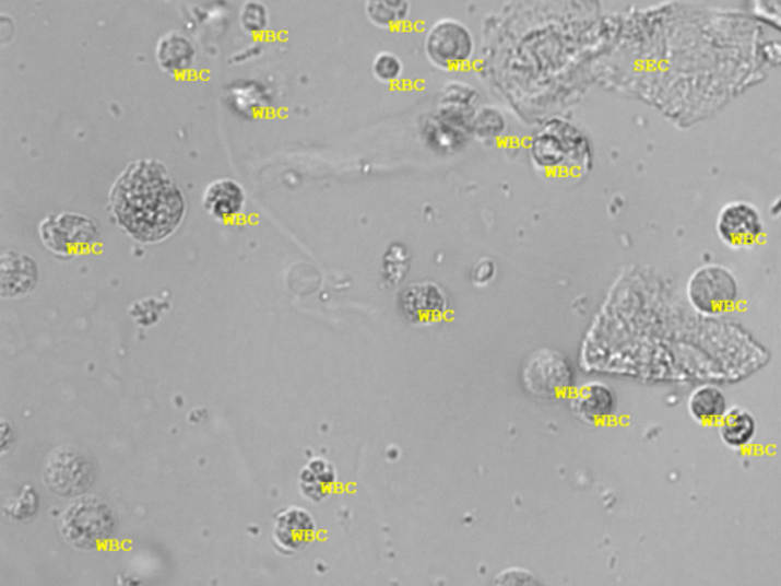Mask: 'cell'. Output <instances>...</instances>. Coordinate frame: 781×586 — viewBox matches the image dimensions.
Masks as SVG:
<instances>
[{
	"instance_id": "cell-1",
	"label": "cell",
	"mask_w": 781,
	"mask_h": 586,
	"mask_svg": "<svg viewBox=\"0 0 781 586\" xmlns=\"http://www.w3.org/2000/svg\"><path fill=\"white\" fill-rule=\"evenodd\" d=\"M110 206L119 225L137 241H164L177 230L185 214L182 192L161 162H134L110 192Z\"/></svg>"
},
{
	"instance_id": "cell-2",
	"label": "cell",
	"mask_w": 781,
	"mask_h": 586,
	"mask_svg": "<svg viewBox=\"0 0 781 586\" xmlns=\"http://www.w3.org/2000/svg\"><path fill=\"white\" fill-rule=\"evenodd\" d=\"M115 516L109 504L96 496H80L64 511L60 531L72 547L95 550L114 535Z\"/></svg>"
},
{
	"instance_id": "cell-3",
	"label": "cell",
	"mask_w": 781,
	"mask_h": 586,
	"mask_svg": "<svg viewBox=\"0 0 781 586\" xmlns=\"http://www.w3.org/2000/svg\"><path fill=\"white\" fill-rule=\"evenodd\" d=\"M687 298L699 314H729L738 301L736 276L721 265H707L691 273L687 283Z\"/></svg>"
},
{
	"instance_id": "cell-4",
	"label": "cell",
	"mask_w": 781,
	"mask_h": 586,
	"mask_svg": "<svg viewBox=\"0 0 781 586\" xmlns=\"http://www.w3.org/2000/svg\"><path fill=\"white\" fill-rule=\"evenodd\" d=\"M95 480L94 461L79 446L54 449L45 465L44 481L49 491L60 496H82Z\"/></svg>"
},
{
	"instance_id": "cell-5",
	"label": "cell",
	"mask_w": 781,
	"mask_h": 586,
	"mask_svg": "<svg viewBox=\"0 0 781 586\" xmlns=\"http://www.w3.org/2000/svg\"><path fill=\"white\" fill-rule=\"evenodd\" d=\"M472 30L457 19H441L426 34L425 51L430 63L441 69L463 68L475 56Z\"/></svg>"
},
{
	"instance_id": "cell-6",
	"label": "cell",
	"mask_w": 781,
	"mask_h": 586,
	"mask_svg": "<svg viewBox=\"0 0 781 586\" xmlns=\"http://www.w3.org/2000/svg\"><path fill=\"white\" fill-rule=\"evenodd\" d=\"M523 382L531 395L541 399H556L571 388V365L560 353L541 350L526 362Z\"/></svg>"
},
{
	"instance_id": "cell-7",
	"label": "cell",
	"mask_w": 781,
	"mask_h": 586,
	"mask_svg": "<svg viewBox=\"0 0 781 586\" xmlns=\"http://www.w3.org/2000/svg\"><path fill=\"white\" fill-rule=\"evenodd\" d=\"M715 231L731 249L754 248L764 235V219L753 203L734 200L719 211Z\"/></svg>"
},
{
	"instance_id": "cell-8",
	"label": "cell",
	"mask_w": 781,
	"mask_h": 586,
	"mask_svg": "<svg viewBox=\"0 0 781 586\" xmlns=\"http://www.w3.org/2000/svg\"><path fill=\"white\" fill-rule=\"evenodd\" d=\"M40 237L46 248L56 256L68 257L76 249L87 248L95 243L98 227L83 215L61 214L42 223Z\"/></svg>"
},
{
	"instance_id": "cell-9",
	"label": "cell",
	"mask_w": 781,
	"mask_h": 586,
	"mask_svg": "<svg viewBox=\"0 0 781 586\" xmlns=\"http://www.w3.org/2000/svg\"><path fill=\"white\" fill-rule=\"evenodd\" d=\"M317 536V524L309 511L303 507H286L276 515L273 524V541L286 553L306 550Z\"/></svg>"
},
{
	"instance_id": "cell-10",
	"label": "cell",
	"mask_w": 781,
	"mask_h": 586,
	"mask_svg": "<svg viewBox=\"0 0 781 586\" xmlns=\"http://www.w3.org/2000/svg\"><path fill=\"white\" fill-rule=\"evenodd\" d=\"M400 306L411 323L433 324L445 316L448 300L437 284L426 281L407 286L400 296Z\"/></svg>"
},
{
	"instance_id": "cell-11",
	"label": "cell",
	"mask_w": 781,
	"mask_h": 586,
	"mask_svg": "<svg viewBox=\"0 0 781 586\" xmlns=\"http://www.w3.org/2000/svg\"><path fill=\"white\" fill-rule=\"evenodd\" d=\"M38 280V268L25 254L8 253L2 257L0 281L3 298H17L33 291Z\"/></svg>"
},
{
	"instance_id": "cell-12",
	"label": "cell",
	"mask_w": 781,
	"mask_h": 586,
	"mask_svg": "<svg viewBox=\"0 0 781 586\" xmlns=\"http://www.w3.org/2000/svg\"><path fill=\"white\" fill-rule=\"evenodd\" d=\"M615 407H617V400H615L614 392L607 385L600 384V382L584 385L576 392L575 400H572V411L577 418L588 423H597L611 418Z\"/></svg>"
},
{
	"instance_id": "cell-13",
	"label": "cell",
	"mask_w": 781,
	"mask_h": 586,
	"mask_svg": "<svg viewBox=\"0 0 781 586\" xmlns=\"http://www.w3.org/2000/svg\"><path fill=\"white\" fill-rule=\"evenodd\" d=\"M729 408L725 392L711 384L694 389L687 400L688 414L700 425H718Z\"/></svg>"
},
{
	"instance_id": "cell-14",
	"label": "cell",
	"mask_w": 781,
	"mask_h": 586,
	"mask_svg": "<svg viewBox=\"0 0 781 586\" xmlns=\"http://www.w3.org/2000/svg\"><path fill=\"white\" fill-rule=\"evenodd\" d=\"M245 206V192L234 180L222 179L213 183L203 195V208L206 213L218 220H230L240 213Z\"/></svg>"
},
{
	"instance_id": "cell-15",
	"label": "cell",
	"mask_w": 781,
	"mask_h": 586,
	"mask_svg": "<svg viewBox=\"0 0 781 586\" xmlns=\"http://www.w3.org/2000/svg\"><path fill=\"white\" fill-rule=\"evenodd\" d=\"M718 433L723 445L731 449H745L752 445L757 434V420L753 412L744 407L729 408L725 415L718 423Z\"/></svg>"
},
{
	"instance_id": "cell-16",
	"label": "cell",
	"mask_w": 781,
	"mask_h": 586,
	"mask_svg": "<svg viewBox=\"0 0 781 586\" xmlns=\"http://www.w3.org/2000/svg\"><path fill=\"white\" fill-rule=\"evenodd\" d=\"M336 472L324 458H313L299 473V489L303 496L313 503H321L333 491Z\"/></svg>"
},
{
	"instance_id": "cell-17",
	"label": "cell",
	"mask_w": 781,
	"mask_h": 586,
	"mask_svg": "<svg viewBox=\"0 0 781 586\" xmlns=\"http://www.w3.org/2000/svg\"><path fill=\"white\" fill-rule=\"evenodd\" d=\"M194 59V46L182 34H167L157 45V61L164 71L182 73L191 68Z\"/></svg>"
},
{
	"instance_id": "cell-18",
	"label": "cell",
	"mask_w": 781,
	"mask_h": 586,
	"mask_svg": "<svg viewBox=\"0 0 781 586\" xmlns=\"http://www.w3.org/2000/svg\"><path fill=\"white\" fill-rule=\"evenodd\" d=\"M411 0H365V13L377 28L392 30L410 19Z\"/></svg>"
},
{
	"instance_id": "cell-19",
	"label": "cell",
	"mask_w": 781,
	"mask_h": 586,
	"mask_svg": "<svg viewBox=\"0 0 781 586\" xmlns=\"http://www.w3.org/2000/svg\"><path fill=\"white\" fill-rule=\"evenodd\" d=\"M372 73L382 83H394L403 73L402 59L388 51L377 54L375 61H372Z\"/></svg>"
},
{
	"instance_id": "cell-20",
	"label": "cell",
	"mask_w": 781,
	"mask_h": 586,
	"mask_svg": "<svg viewBox=\"0 0 781 586\" xmlns=\"http://www.w3.org/2000/svg\"><path fill=\"white\" fill-rule=\"evenodd\" d=\"M240 21L244 28L249 33H261L269 23L268 8L259 0H249L241 8Z\"/></svg>"
},
{
	"instance_id": "cell-21",
	"label": "cell",
	"mask_w": 781,
	"mask_h": 586,
	"mask_svg": "<svg viewBox=\"0 0 781 586\" xmlns=\"http://www.w3.org/2000/svg\"><path fill=\"white\" fill-rule=\"evenodd\" d=\"M38 511V495L33 491V488L26 485L23 488L19 499H15L13 503L5 506V513L11 518L23 520L28 519L31 516L36 515Z\"/></svg>"
},
{
	"instance_id": "cell-22",
	"label": "cell",
	"mask_w": 781,
	"mask_h": 586,
	"mask_svg": "<svg viewBox=\"0 0 781 586\" xmlns=\"http://www.w3.org/2000/svg\"><path fill=\"white\" fill-rule=\"evenodd\" d=\"M506 129V119L496 109H484L475 118L476 134L481 138L499 137Z\"/></svg>"
},
{
	"instance_id": "cell-23",
	"label": "cell",
	"mask_w": 781,
	"mask_h": 586,
	"mask_svg": "<svg viewBox=\"0 0 781 586\" xmlns=\"http://www.w3.org/2000/svg\"><path fill=\"white\" fill-rule=\"evenodd\" d=\"M496 273V266L494 261L488 260V258H484V260H481L478 265L475 266V271H473V283L480 284V286H483V284L490 283L492 279H494Z\"/></svg>"
}]
</instances>
